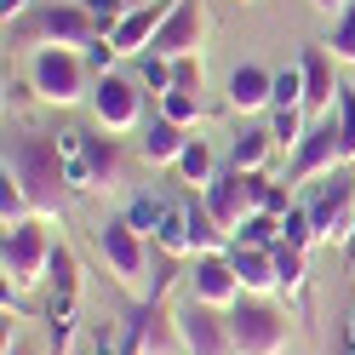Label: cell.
<instances>
[{
	"label": "cell",
	"mask_w": 355,
	"mask_h": 355,
	"mask_svg": "<svg viewBox=\"0 0 355 355\" xmlns=\"http://www.w3.org/2000/svg\"><path fill=\"white\" fill-rule=\"evenodd\" d=\"M293 207V184H286V178H258V212H286Z\"/></svg>",
	"instance_id": "cell-32"
},
{
	"label": "cell",
	"mask_w": 355,
	"mask_h": 355,
	"mask_svg": "<svg viewBox=\"0 0 355 355\" xmlns=\"http://www.w3.org/2000/svg\"><path fill=\"white\" fill-rule=\"evenodd\" d=\"M241 6H247V0H241Z\"/></svg>",
	"instance_id": "cell-44"
},
{
	"label": "cell",
	"mask_w": 355,
	"mask_h": 355,
	"mask_svg": "<svg viewBox=\"0 0 355 355\" xmlns=\"http://www.w3.org/2000/svg\"><path fill=\"white\" fill-rule=\"evenodd\" d=\"M132 6H144V0H132Z\"/></svg>",
	"instance_id": "cell-43"
},
{
	"label": "cell",
	"mask_w": 355,
	"mask_h": 355,
	"mask_svg": "<svg viewBox=\"0 0 355 355\" xmlns=\"http://www.w3.org/2000/svg\"><path fill=\"white\" fill-rule=\"evenodd\" d=\"M138 80L149 86L155 98H161V92H172V58H161V52H144V58H138Z\"/></svg>",
	"instance_id": "cell-30"
},
{
	"label": "cell",
	"mask_w": 355,
	"mask_h": 355,
	"mask_svg": "<svg viewBox=\"0 0 355 355\" xmlns=\"http://www.w3.org/2000/svg\"><path fill=\"white\" fill-rule=\"evenodd\" d=\"M92 189H121V155L98 132H92Z\"/></svg>",
	"instance_id": "cell-24"
},
{
	"label": "cell",
	"mask_w": 355,
	"mask_h": 355,
	"mask_svg": "<svg viewBox=\"0 0 355 355\" xmlns=\"http://www.w3.org/2000/svg\"><path fill=\"white\" fill-rule=\"evenodd\" d=\"M309 6H315V12H321V17H338V12H344V6H349V0H309Z\"/></svg>",
	"instance_id": "cell-40"
},
{
	"label": "cell",
	"mask_w": 355,
	"mask_h": 355,
	"mask_svg": "<svg viewBox=\"0 0 355 355\" xmlns=\"http://www.w3.org/2000/svg\"><path fill=\"white\" fill-rule=\"evenodd\" d=\"M309 224H315V247H344L355 241V172H327L315 189H309Z\"/></svg>",
	"instance_id": "cell-4"
},
{
	"label": "cell",
	"mask_w": 355,
	"mask_h": 355,
	"mask_svg": "<svg viewBox=\"0 0 355 355\" xmlns=\"http://www.w3.org/2000/svg\"><path fill=\"white\" fill-rule=\"evenodd\" d=\"M189 298H201V304H218V309H235L241 298V275H235V263L230 252H195L189 258Z\"/></svg>",
	"instance_id": "cell-13"
},
{
	"label": "cell",
	"mask_w": 355,
	"mask_h": 355,
	"mask_svg": "<svg viewBox=\"0 0 355 355\" xmlns=\"http://www.w3.org/2000/svg\"><path fill=\"white\" fill-rule=\"evenodd\" d=\"M0 172L12 178L17 189H24L29 212L40 218V224H52V218H63V207H69V178H63V155H58V138L52 132H6V155H0Z\"/></svg>",
	"instance_id": "cell-1"
},
{
	"label": "cell",
	"mask_w": 355,
	"mask_h": 355,
	"mask_svg": "<svg viewBox=\"0 0 355 355\" xmlns=\"http://www.w3.org/2000/svg\"><path fill=\"white\" fill-rule=\"evenodd\" d=\"M275 241H281V218L275 212H252L230 247H275Z\"/></svg>",
	"instance_id": "cell-25"
},
{
	"label": "cell",
	"mask_w": 355,
	"mask_h": 355,
	"mask_svg": "<svg viewBox=\"0 0 355 355\" xmlns=\"http://www.w3.org/2000/svg\"><path fill=\"white\" fill-rule=\"evenodd\" d=\"M92 46L98 29H92V17H86L80 0H63V6H46V12H35V17H17V24H6V46Z\"/></svg>",
	"instance_id": "cell-5"
},
{
	"label": "cell",
	"mask_w": 355,
	"mask_h": 355,
	"mask_svg": "<svg viewBox=\"0 0 355 355\" xmlns=\"http://www.w3.org/2000/svg\"><path fill=\"white\" fill-rule=\"evenodd\" d=\"M270 155H275L270 126H252V132H241V138H235L230 166H241V172H263V166H270Z\"/></svg>",
	"instance_id": "cell-21"
},
{
	"label": "cell",
	"mask_w": 355,
	"mask_h": 355,
	"mask_svg": "<svg viewBox=\"0 0 355 355\" xmlns=\"http://www.w3.org/2000/svg\"><path fill=\"white\" fill-rule=\"evenodd\" d=\"M184 144H189V126H178V121H166V115H149L144 138H138V155H144L149 166H178Z\"/></svg>",
	"instance_id": "cell-18"
},
{
	"label": "cell",
	"mask_w": 355,
	"mask_h": 355,
	"mask_svg": "<svg viewBox=\"0 0 355 355\" xmlns=\"http://www.w3.org/2000/svg\"><path fill=\"white\" fill-rule=\"evenodd\" d=\"M344 258H349V263H355V241H349V252H344Z\"/></svg>",
	"instance_id": "cell-42"
},
{
	"label": "cell",
	"mask_w": 355,
	"mask_h": 355,
	"mask_svg": "<svg viewBox=\"0 0 355 355\" xmlns=\"http://www.w3.org/2000/svg\"><path fill=\"white\" fill-rule=\"evenodd\" d=\"M327 52L338 58V63H355V0L332 17V40H327Z\"/></svg>",
	"instance_id": "cell-28"
},
{
	"label": "cell",
	"mask_w": 355,
	"mask_h": 355,
	"mask_svg": "<svg viewBox=\"0 0 355 355\" xmlns=\"http://www.w3.org/2000/svg\"><path fill=\"white\" fill-rule=\"evenodd\" d=\"M201 80H207V63H201V52L172 58V86H178V92H201Z\"/></svg>",
	"instance_id": "cell-34"
},
{
	"label": "cell",
	"mask_w": 355,
	"mask_h": 355,
	"mask_svg": "<svg viewBox=\"0 0 355 355\" xmlns=\"http://www.w3.org/2000/svg\"><path fill=\"white\" fill-rule=\"evenodd\" d=\"M166 212H172V201H161V195H132V201H126V224L155 241V230L166 224Z\"/></svg>",
	"instance_id": "cell-23"
},
{
	"label": "cell",
	"mask_w": 355,
	"mask_h": 355,
	"mask_svg": "<svg viewBox=\"0 0 355 355\" xmlns=\"http://www.w3.org/2000/svg\"><path fill=\"white\" fill-rule=\"evenodd\" d=\"M309 121H315V115H309L304 103H275V109H270V138H275V149H286V155H293V149L304 144Z\"/></svg>",
	"instance_id": "cell-20"
},
{
	"label": "cell",
	"mask_w": 355,
	"mask_h": 355,
	"mask_svg": "<svg viewBox=\"0 0 355 355\" xmlns=\"http://www.w3.org/2000/svg\"><path fill=\"white\" fill-rule=\"evenodd\" d=\"M224 103L235 115H258V109H275V69L263 63H235L230 86H224Z\"/></svg>",
	"instance_id": "cell-16"
},
{
	"label": "cell",
	"mask_w": 355,
	"mask_h": 355,
	"mask_svg": "<svg viewBox=\"0 0 355 355\" xmlns=\"http://www.w3.org/2000/svg\"><path fill=\"white\" fill-rule=\"evenodd\" d=\"M349 355H355V349H349Z\"/></svg>",
	"instance_id": "cell-45"
},
{
	"label": "cell",
	"mask_w": 355,
	"mask_h": 355,
	"mask_svg": "<svg viewBox=\"0 0 355 355\" xmlns=\"http://www.w3.org/2000/svg\"><path fill=\"white\" fill-rule=\"evenodd\" d=\"M121 349L126 355H184L178 321H172V309H161V293L132 304V315L121 327Z\"/></svg>",
	"instance_id": "cell-9"
},
{
	"label": "cell",
	"mask_w": 355,
	"mask_h": 355,
	"mask_svg": "<svg viewBox=\"0 0 355 355\" xmlns=\"http://www.w3.org/2000/svg\"><path fill=\"white\" fill-rule=\"evenodd\" d=\"M98 258H103V270L115 275V286H121L132 304L161 293V281H149V235H138L126 218L98 224Z\"/></svg>",
	"instance_id": "cell-2"
},
{
	"label": "cell",
	"mask_w": 355,
	"mask_h": 355,
	"mask_svg": "<svg viewBox=\"0 0 355 355\" xmlns=\"http://www.w3.org/2000/svg\"><path fill=\"white\" fill-rule=\"evenodd\" d=\"M281 241H286V247H315V224H309V207L304 201H293V207H286L281 212Z\"/></svg>",
	"instance_id": "cell-26"
},
{
	"label": "cell",
	"mask_w": 355,
	"mask_h": 355,
	"mask_svg": "<svg viewBox=\"0 0 355 355\" xmlns=\"http://www.w3.org/2000/svg\"><path fill=\"white\" fill-rule=\"evenodd\" d=\"M332 115H338V132H344V155L355 161V86H338V103H332Z\"/></svg>",
	"instance_id": "cell-35"
},
{
	"label": "cell",
	"mask_w": 355,
	"mask_h": 355,
	"mask_svg": "<svg viewBox=\"0 0 355 355\" xmlns=\"http://www.w3.org/2000/svg\"><path fill=\"white\" fill-rule=\"evenodd\" d=\"M92 355H126L121 338H109V332H92Z\"/></svg>",
	"instance_id": "cell-38"
},
{
	"label": "cell",
	"mask_w": 355,
	"mask_h": 355,
	"mask_svg": "<svg viewBox=\"0 0 355 355\" xmlns=\"http://www.w3.org/2000/svg\"><path fill=\"white\" fill-rule=\"evenodd\" d=\"M349 349H355V315H349Z\"/></svg>",
	"instance_id": "cell-41"
},
{
	"label": "cell",
	"mask_w": 355,
	"mask_h": 355,
	"mask_svg": "<svg viewBox=\"0 0 355 355\" xmlns=\"http://www.w3.org/2000/svg\"><path fill=\"white\" fill-rule=\"evenodd\" d=\"M270 258H275L281 286H286V293H298V286H304V247H286V241H275V247H270Z\"/></svg>",
	"instance_id": "cell-27"
},
{
	"label": "cell",
	"mask_w": 355,
	"mask_h": 355,
	"mask_svg": "<svg viewBox=\"0 0 355 355\" xmlns=\"http://www.w3.org/2000/svg\"><path fill=\"white\" fill-rule=\"evenodd\" d=\"M52 235L40 218H29V224H17L6 230V247H0V270H6V286H40V281H52Z\"/></svg>",
	"instance_id": "cell-7"
},
{
	"label": "cell",
	"mask_w": 355,
	"mask_h": 355,
	"mask_svg": "<svg viewBox=\"0 0 355 355\" xmlns=\"http://www.w3.org/2000/svg\"><path fill=\"white\" fill-rule=\"evenodd\" d=\"M344 161H349V155H344L338 115H321V121H309L304 144L293 149V161H286V184H309V178H327V172H338Z\"/></svg>",
	"instance_id": "cell-12"
},
{
	"label": "cell",
	"mask_w": 355,
	"mask_h": 355,
	"mask_svg": "<svg viewBox=\"0 0 355 355\" xmlns=\"http://www.w3.org/2000/svg\"><path fill=\"white\" fill-rule=\"evenodd\" d=\"M258 178L263 172H241V166H224L212 178V184L201 189V201H207V212H212V224L224 230L230 241L241 235V224L258 212Z\"/></svg>",
	"instance_id": "cell-8"
},
{
	"label": "cell",
	"mask_w": 355,
	"mask_h": 355,
	"mask_svg": "<svg viewBox=\"0 0 355 355\" xmlns=\"http://www.w3.org/2000/svg\"><path fill=\"white\" fill-rule=\"evenodd\" d=\"M98 75L86 69V58L75 46H35L29 58V92L40 103H58V109H75L80 98H92Z\"/></svg>",
	"instance_id": "cell-3"
},
{
	"label": "cell",
	"mask_w": 355,
	"mask_h": 355,
	"mask_svg": "<svg viewBox=\"0 0 355 355\" xmlns=\"http://www.w3.org/2000/svg\"><path fill=\"white\" fill-rule=\"evenodd\" d=\"M0 17H6V24H17V17H29V0H0Z\"/></svg>",
	"instance_id": "cell-39"
},
{
	"label": "cell",
	"mask_w": 355,
	"mask_h": 355,
	"mask_svg": "<svg viewBox=\"0 0 355 355\" xmlns=\"http://www.w3.org/2000/svg\"><path fill=\"white\" fill-rule=\"evenodd\" d=\"M230 332H235V355H286V344H293L286 309H275L270 298H252V293L230 309Z\"/></svg>",
	"instance_id": "cell-6"
},
{
	"label": "cell",
	"mask_w": 355,
	"mask_h": 355,
	"mask_svg": "<svg viewBox=\"0 0 355 355\" xmlns=\"http://www.w3.org/2000/svg\"><path fill=\"white\" fill-rule=\"evenodd\" d=\"M178 178H184V184H212V178H218V166H212V144L207 138H189L184 144V155H178Z\"/></svg>",
	"instance_id": "cell-22"
},
{
	"label": "cell",
	"mask_w": 355,
	"mask_h": 355,
	"mask_svg": "<svg viewBox=\"0 0 355 355\" xmlns=\"http://www.w3.org/2000/svg\"><path fill=\"white\" fill-rule=\"evenodd\" d=\"M230 263H235V275H241V293H252V298H270L275 286H281L270 247H230Z\"/></svg>",
	"instance_id": "cell-19"
},
{
	"label": "cell",
	"mask_w": 355,
	"mask_h": 355,
	"mask_svg": "<svg viewBox=\"0 0 355 355\" xmlns=\"http://www.w3.org/2000/svg\"><path fill=\"white\" fill-rule=\"evenodd\" d=\"M0 355H40V344H29V338H17V332L6 327V349H0Z\"/></svg>",
	"instance_id": "cell-37"
},
{
	"label": "cell",
	"mask_w": 355,
	"mask_h": 355,
	"mask_svg": "<svg viewBox=\"0 0 355 355\" xmlns=\"http://www.w3.org/2000/svg\"><path fill=\"white\" fill-rule=\"evenodd\" d=\"M275 103H304V69H275Z\"/></svg>",
	"instance_id": "cell-36"
},
{
	"label": "cell",
	"mask_w": 355,
	"mask_h": 355,
	"mask_svg": "<svg viewBox=\"0 0 355 355\" xmlns=\"http://www.w3.org/2000/svg\"><path fill=\"white\" fill-rule=\"evenodd\" d=\"M201 40H207V6H201V0H178V12L161 24V35H155L149 52H161V58H189V52H201Z\"/></svg>",
	"instance_id": "cell-15"
},
{
	"label": "cell",
	"mask_w": 355,
	"mask_h": 355,
	"mask_svg": "<svg viewBox=\"0 0 355 355\" xmlns=\"http://www.w3.org/2000/svg\"><path fill=\"white\" fill-rule=\"evenodd\" d=\"M298 69H304V109L309 115H332V103H338V58H332L327 46H304V58H298Z\"/></svg>",
	"instance_id": "cell-14"
},
{
	"label": "cell",
	"mask_w": 355,
	"mask_h": 355,
	"mask_svg": "<svg viewBox=\"0 0 355 355\" xmlns=\"http://www.w3.org/2000/svg\"><path fill=\"white\" fill-rule=\"evenodd\" d=\"M144 92H149V86L144 80H132V75H103L98 86H92V98H86V103H92V121L103 126V132H144L149 121H144Z\"/></svg>",
	"instance_id": "cell-10"
},
{
	"label": "cell",
	"mask_w": 355,
	"mask_h": 355,
	"mask_svg": "<svg viewBox=\"0 0 355 355\" xmlns=\"http://www.w3.org/2000/svg\"><path fill=\"white\" fill-rule=\"evenodd\" d=\"M80 58H86V69H92L98 80L115 75V63H121V52H115V40H109V35H98L92 46H80Z\"/></svg>",
	"instance_id": "cell-33"
},
{
	"label": "cell",
	"mask_w": 355,
	"mask_h": 355,
	"mask_svg": "<svg viewBox=\"0 0 355 355\" xmlns=\"http://www.w3.org/2000/svg\"><path fill=\"white\" fill-rule=\"evenodd\" d=\"M161 115L178 121V126H195V121H201V98H195V92H178V86H172V92H161Z\"/></svg>",
	"instance_id": "cell-31"
},
{
	"label": "cell",
	"mask_w": 355,
	"mask_h": 355,
	"mask_svg": "<svg viewBox=\"0 0 355 355\" xmlns=\"http://www.w3.org/2000/svg\"><path fill=\"white\" fill-rule=\"evenodd\" d=\"M58 155H63V178H69V189L86 195L92 189V132L86 126H58Z\"/></svg>",
	"instance_id": "cell-17"
},
{
	"label": "cell",
	"mask_w": 355,
	"mask_h": 355,
	"mask_svg": "<svg viewBox=\"0 0 355 355\" xmlns=\"http://www.w3.org/2000/svg\"><path fill=\"white\" fill-rule=\"evenodd\" d=\"M172 321H178V338H184V355H235L230 309L201 304V298H184L172 309Z\"/></svg>",
	"instance_id": "cell-11"
},
{
	"label": "cell",
	"mask_w": 355,
	"mask_h": 355,
	"mask_svg": "<svg viewBox=\"0 0 355 355\" xmlns=\"http://www.w3.org/2000/svg\"><path fill=\"white\" fill-rule=\"evenodd\" d=\"M80 6H86V17H92V29H98V35H115V29H121V17L132 12V0H80Z\"/></svg>",
	"instance_id": "cell-29"
}]
</instances>
